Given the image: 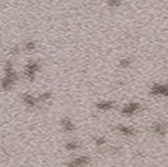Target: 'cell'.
Returning <instances> with one entry per match:
<instances>
[{"instance_id":"obj_1","label":"cell","mask_w":168,"mask_h":167,"mask_svg":"<svg viewBox=\"0 0 168 167\" xmlns=\"http://www.w3.org/2000/svg\"><path fill=\"white\" fill-rule=\"evenodd\" d=\"M150 93L158 97H168V84H154L150 89Z\"/></svg>"},{"instance_id":"obj_2","label":"cell","mask_w":168,"mask_h":167,"mask_svg":"<svg viewBox=\"0 0 168 167\" xmlns=\"http://www.w3.org/2000/svg\"><path fill=\"white\" fill-rule=\"evenodd\" d=\"M88 162H90V157H88V156H80V157H77L76 159L68 162L67 167H82L84 165H87Z\"/></svg>"},{"instance_id":"obj_3","label":"cell","mask_w":168,"mask_h":167,"mask_svg":"<svg viewBox=\"0 0 168 167\" xmlns=\"http://www.w3.org/2000/svg\"><path fill=\"white\" fill-rule=\"evenodd\" d=\"M140 107H141V105L139 103H137V102L129 103L122 109V113L125 114V115H132V114H134L135 112H137V111L140 109Z\"/></svg>"},{"instance_id":"obj_4","label":"cell","mask_w":168,"mask_h":167,"mask_svg":"<svg viewBox=\"0 0 168 167\" xmlns=\"http://www.w3.org/2000/svg\"><path fill=\"white\" fill-rule=\"evenodd\" d=\"M152 131L160 137H163L167 133V126L165 123H154L152 126Z\"/></svg>"},{"instance_id":"obj_5","label":"cell","mask_w":168,"mask_h":167,"mask_svg":"<svg viewBox=\"0 0 168 167\" xmlns=\"http://www.w3.org/2000/svg\"><path fill=\"white\" fill-rule=\"evenodd\" d=\"M37 70H38V65H37V63H36V62H31L29 64H28L27 65V69H26V75H27V77L32 79V77H33L34 74L37 73Z\"/></svg>"},{"instance_id":"obj_6","label":"cell","mask_w":168,"mask_h":167,"mask_svg":"<svg viewBox=\"0 0 168 167\" xmlns=\"http://www.w3.org/2000/svg\"><path fill=\"white\" fill-rule=\"evenodd\" d=\"M117 130L119 131V132L123 135L125 136H134L135 133H136V130L133 129V128H130V127H126V126H122V125H119L117 127Z\"/></svg>"},{"instance_id":"obj_7","label":"cell","mask_w":168,"mask_h":167,"mask_svg":"<svg viewBox=\"0 0 168 167\" xmlns=\"http://www.w3.org/2000/svg\"><path fill=\"white\" fill-rule=\"evenodd\" d=\"M62 126L63 129L66 131V132H73L75 130V126L72 123V121L68 118H65L62 120Z\"/></svg>"},{"instance_id":"obj_8","label":"cell","mask_w":168,"mask_h":167,"mask_svg":"<svg viewBox=\"0 0 168 167\" xmlns=\"http://www.w3.org/2000/svg\"><path fill=\"white\" fill-rule=\"evenodd\" d=\"M23 99H24V102L26 103L28 106H29V107H33L37 103V100L34 99L32 95H29V94H25Z\"/></svg>"},{"instance_id":"obj_9","label":"cell","mask_w":168,"mask_h":167,"mask_svg":"<svg viewBox=\"0 0 168 167\" xmlns=\"http://www.w3.org/2000/svg\"><path fill=\"white\" fill-rule=\"evenodd\" d=\"M96 107L101 110H108L113 107V103L110 101H101V102L96 104Z\"/></svg>"},{"instance_id":"obj_10","label":"cell","mask_w":168,"mask_h":167,"mask_svg":"<svg viewBox=\"0 0 168 167\" xmlns=\"http://www.w3.org/2000/svg\"><path fill=\"white\" fill-rule=\"evenodd\" d=\"M66 149L68 150H76L77 149H79V144L77 141H69V143L66 145Z\"/></svg>"},{"instance_id":"obj_11","label":"cell","mask_w":168,"mask_h":167,"mask_svg":"<svg viewBox=\"0 0 168 167\" xmlns=\"http://www.w3.org/2000/svg\"><path fill=\"white\" fill-rule=\"evenodd\" d=\"M105 144V138H103V137H100V138H97L96 140V145L97 146H101L102 145Z\"/></svg>"},{"instance_id":"obj_12","label":"cell","mask_w":168,"mask_h":167,"mask_svg":"<svg viewBox=\"0 0 168 167\" xmlns=\"http://www.w3.org/2000/svg\"><path fill=\"white\" fill-rule=\"evenodd\" d=\"M120 65L122 67H128L130 65V60L129 59H122V60H120Z\"/></svg>"},{"instance_id":"obj_13","label":"cell","mask_w":168,"mask_h":167,"mask_svg":"<svg viewBox=\"0 0 168 167\" xmlns=\"http://www.w3.org/2000/svg\"><path fill=\"white\" fill-rule=\"evenodd\" d=\"M50 97H51V94L49 93H44L41 95V100H43V101L48 100L49 98H50Z\"/></svg>"},{"instance_id":"obj_14","label":"cell","mask_w":168,"mask_h":167,"mask_svg":"<svg viewBox=\"0 0 168 167\" xmlns=\"http://www.w3.org/2000/svg\"><path fill=\"white\" fill-rule=\"evenodd\" d=\"M108 4L110 6H119L120 1L119 0H108Z\"/></svg>"},{"instance_id":"obj_15","label":"cell","mask_w":168,"mask_h":167,"mask_svg":"<svg viewBox=\"0 0 168 167\" xmlns=\"http://www.w3.org/2000/svg\"><path fill=\"white\" fill-rule=\"evenodd\" d=\"M34 47H36V45H34V43L32 42H29L26 44V49L27 50H33Z\"/></svg>"},{"instance_id":"obj_16","label":"cell","mask_w":168,"mask_h":167,"mask_svg":"<svg viewBox=\"0 0 168 167\" xmlns=\"http://www.w3.org/2000/svg\"><path fill=\"white\" fill-rule=\"evenodd\" d=\"M11 52H12L13 54H17V53L19 52V48H18V47H14V48L11 50Z\"/></svg>"}]
</instances>
